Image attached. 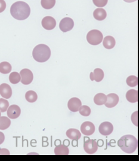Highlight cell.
I'll use <instances>...</instances> for the list:
<instances>
[{
	"label": "cell",
	"instance_id": "cell-1",
	"mask_svg": "<svg viewBox=\"0 0 139 161\" xmlns=\"http://www.w3.org/2000/svg\"><path fill=\"white\" fill-rule=\"evenodd\" d=\"M10 13L14 19L19 20H25L30 15V7L24 1L16 2L11 6Z\"/></svg>",
	"mask_w": 139,
	"mask_h": 161
},
{
	"label": "cell",
	"instance_id": "cell-2",
	"mask_svg": "<svg viewBox=\"0 0 139 161\" xmlns=\"http://www.w3.org/2000/svg\"><path fill=\"white\" fill-rule=\"evenodd\" d=\"M137 139L131 135H126L122 136L118 142L120 149L126 153H133L137 148Z\"/></svg>",
	"mask_w": 139,
	"mask_h": 161
},
{
	"label": "cell",
	"instance_id": "cell-3",
	"mask_svg": "<svg viewBox=\"0 0 139 161\" xmlns=\"http://www.w3.org/2000/svg\"><path fill=\"white\" fill-rule=\"evenodd\" d=\"M32 56L37 62H46L50 58L51 50L48 46L40 44L35 46L33 50Z\"/></svg>",
	"mask_w": 139,
	"mask_h": 161
},
{
	"label": "cell",
	"instance_id": "cell-4",
	"mask_svg": "<svg viewBox=\"0 0 139 161\" xmlns=\"http://www.w3.org/2000/svg\"><path fill=\"white\" fill-rule=\"evenodd\" d=\"M103 36L102 33L97 30L89 31L87 35V42L93 46H96L102 42Z\"/></svg>",
	"mask_w": 139,
	"mask_h": 161
},
{
	"label": "cell",
	"instance_id": "cell-5",
	"mask_svg": "<svg viewBox=\"0 0 139 161\" xmlns=\"http://www.w3.org/2000/svg\"><path fill=\"white\" fill-rule=\"evenodd\" d=\"M20 75L21 77V82L24 85H28L31 83L34 79V75L30 69L24 68L20 71Z\"/></svg>",
	"mask_w": 139,
	"mask_h": 161
},
{
	"label": "cell",
	"instance_id": "cell-6",
	"mask_svg": "<svg viewBox=\"0 0 139 161\" xmlns=\"http://www.w3.org/2000/svg\"><path fill=\"white\" fill-rule=\"evenodd\" d=\"M84 149L87 153L94 154L97 152L98 144L95 140L88 139L84 142Z\"/></svg>",
	"mask_w": 139,
	"mask_h": 161
},
{
	"label": "cell",
	"instance_id": "cell-7",
	"mask_svg": "<svg viewBox=\"0 0 139 161\" xmlns=\"http://www.w3.org/2000/svg\"><path fill=\"white\" fill-rule=\"evenodd\" d=\"M74 26L73 20L70 18H65L61 20L59 24V28L61 30L64 32H67V31H71L72 30Z\"/></svg>",
	"mask_w": 139,
	"mask_h": 161
},
{
	"label": "cell",
	"instance_id": "cell-8",
	"mask_svg": "<svg viewBox=\"0 0 139 161\" xmlns=\"http://www.w3.org/2000/svg\"><path fill=\"white\" fill-rule=\"evenodd\" d=\"M81 131L85 136H91L94 134L95 131V126L91 122H85L81 125Z\"/></svg>",
	"mask_w": 139,
	"mask_h": 161
},
{
	"label": "cell",
	"instance_id": "cell-9",
	"mask_svg": "<svg viewBox=\"0 0 139 161\" xmlns=\"http://www.w3.org/2000/svg\"><path fill=\"white\" fill-rule=\"evenodd\" d=\"M114 130L113 125L109 122H104L100 125L99 130V132L104 136H109Z\"/></svg>",
	"mask_w": 139,
	"mask_h": 161
},
{
	"label": "cell",
	"instance_id": "cell-10",
	"mask_svg": "<svg viewBox=\"0 0 139 161\" xmlns=\"http://www.w3.org/2000/svg\"><path fill=\"white\" fill-rule=\"evenodd\" d=\"M42 27L47 30H53L56 25V21L51 16H46L44 18L41 22Z\"/></svg>",
	"mask_w": 139,
	"mask_h": 161
},
{
	"label": "cell",
	"instance_id": "cell-11",
	"mask_svg": "<svg viewBox=\"0 0 139 161\" xmlns=\"http://www.w3.org/2000/svg\"><path fill=\"white\" fill-rule=\"evenodd\" d=\"M82 105V103L81 100L77 98L73 97L69 99L67 103L68 108L72 112H78L80 107Z\"/></svg>",
	"mask_w": 139,
	"mask_h": 161
},
{
	"label": "cell",
	"instance_id": "cell-12",
	"mask_svg": "<svg viewBox=\"0 0 139 161\" xmlns=\"http://www.w3.org/2000/svg\"><path fill=\"white\" fill-rule=\"evenodd\" d=\"M107 96V101L104 105L108 108L114 107L119 102V97L116 93H109Z\"/></svg>",
	"mask_w": 139,
	"mask_h": 161
},
{
	"label": "cell",
	"instance_id": "cell-13",
	"mask_svg": "<svg viewBox=\"0 0 139 161\" xmlns=\"http://www.w3.org/2000/svg\"><path fill=\"white\" fill-rule=\"evenodd\" d=\"M21 110L18 105H12L10 106L7 110L8 117L12 119L19 118L20 115Z\"/></svg>",
	"mask_w": 139,
	"mask_h": 161
},
{
	"label": "cell",
	"instance_id": "cell-14",
	"mask_svg": "<svg viewBox=\"0 0 139 161\" xmlns=\"http://www.w3.org/2000/svg\"><path fill=\"white\" fill-rule=\"evenodd\" d=\"M0 95L6 99H9L12 95V90L10 85L3 83L0 85Z\"/></svg>",
	"mask_w": 139,
	"mask_h": 161
},
{
	"label": "cell",
	"instance_id": "cell-15",
	"mask_svg": "<svg viewBox=\"0 0 139 161\" xmlns=\"http://www.w3.org/2000/svg\"><path fill=\"white\" fill-rule=\"evenodd\" d=\"M90 77L91 81L94 80L96 82H100L104 78V72L100 68H96L93 73H91Z\"/></svg>",
	"mask_w": 139,
	"mask_h": 161
},
{
	"label": "cell",
	"instance_id": "cell-16",
	"mask_svg": "<svg viewBox=\"0 0 139 161\" xmlns=\"http://www.w3.org/2000/svg\"><path fill=\"white\" fill-rule=\"evenodd\" d=\"M67 136L71 140H73V141H78L79 139L81 136V132L77 129H69L67 130Z\"/></svg>",
	"mask_w": 139,
	"mask_h": 161
},
{
	"label": "cell",
	"instance_id": "cell-17",
	"mask_svg": "<svg viewBox=\"0 0 139 161\" xmlns=\"http://www.w3.org/2000/svg\"><path fill=\"white\" fill-rule=\"evenodd\" d=\"M126 99L131 103H137L138 101V92L137 90L131 89L126 93Z\"/></svg>",
	"mask_w": 139,
	"mask_h": 161
},
{
	"label": "cell",
	"instance_id": "cell-18",
	"mask_svg": "<svg viewBox=\"0 0 139 161\" xmlns=\"http://www.w3.org/2000/svg\"><path fill=\"white\" fill-rule=\"evenodd\" d=\"M116 42L115 38L112 36H106L103 39V46L107 49H111L115 47Z\"/></svg>",
	"mask_w": 139,
	"mask_h": 161
},
{
	"label": "cell",
	"instance_id": "cell-19",
	"mask_svg": "<svg viewBox=\"0 0 139 161\" xmlns=\"http://www.w3.org/2000/svg\"><path fill=\"white\" fill-rule=\"evenodd\" d=\"M107 16L106 12L104 9L102 8H99L96 9L93 13V16L97 20H103L106 19Z\"/></svg>",
	"mask_w": 139,
	"mask_h": 161
},
{
	"label": "cell",
	"instance_id": "cell-20",
	"mask_svg": "<svg viewBox=\"0 0 139 161\" xmlns=\"http://www.w3.org/2000/svg\"><path fill=\"white\" fill-rule=\"evenodd\" d=\"M106 101L107 96L104 93H97L94 98V102L97 105H102L104 104Z\"/></svg>",
	"mask_w": 139,
	"mask_h": 161
},
{
	"label": "cell",
	"instance_id": "cell-21",
	"mask_svg": "<svg viewBox=\"0 0 139 161\" xmlns=\"http://www.w3.org/2000/svg\"><path fill=\"white\" fill-rule=\"evenodd\" d=\"M55 155H69V150L67 146L61 144L57 146L55 149Z\"/></svg>",
	"mask_w": 139,
	"mask_h": 161
},
{
	"label": "cell",
	"instance_id": "cell-22",
	"mask_svg": "<svg viewBox=\"0 0 139 161\" xmlns=\"http://www.w3.org/2000/svg\"><path fill=\"white\" fill-rule=\"evenodd\" d=\"M11 125L10 120L6 116H0V130H5Z\"/></svg>",
	"mask_w": 139,
	"mask_h": 161
},
{
	"label": "cell",
	"instance_id": "cell-23",
	"mask_svg": "<svg viewBox=\"0 0 139 161\" xmlns=\"http://www.w3.org/2000/svg\"><path fill=\"white\" fill-rule=\"evenodd\" d=\"M12 65L10 63L3 62L0 63V73L2 74H8L12 71Z\"/></svg>",
	"mask_w": 139,
	"mask_h": 161
},
{
	"label": "cell",
	"instance_id": "cell-24",
	"mask_svg": "<svg viewBox=\"0 0 139 161\" xmlns=\"http://www.w3.org/2000/svg\"><path fill=\"white\" fill-rule=\"evenodd\" d=\"M25 98L29 103H34L37 100L38 95L35 92L29 91L25 94Z\"/></svg>",
	"mask_w": 139,
	"mask_h": 161
},
{
	"label": "cell",
	"instance_id": "cell-25",
	"mask_svg": "<svg viewBox=\"0 0 139 161\" xmlns=\"http://www.w3.org/2000/svg\"><path fill=\"white\" fill-rule=\"evenodd\" d=\"M41 4L44 8L49 10L55 6L56 0H41Z\"/></svg>",
	"mask_w": 139,
	"mask_h": 161
},
{
	"label": "cell",
	"instance_id": "cell-26",
	"mask_svg": "<svg viewBox=\"0 0 139 161\" xmlns=\"http://www.w3.org/2000/svg\"><path fill=\"white\" fill-rule=\"evenodd\" d=\"M126 82H127V85L129 86H136L138 85L137 77L135 75H130L128 77H127Z\"/></svg>",
	"mask_w": 139,
	"mask_h": 161
},
{
	"label": "cell",
	"instance_id": "cell-27",
	"mask_svg": "<svg viewBox=\"0 0 139 161\" xmlns=\"http://www.w3.org/2000/svg\"><path fill=\"white\" fill-rule=\"evenodd\" d=\"M21 80L20 75L17 72H13L9 76V80L12 84H17Z\"/></svg>",
	"mask_w": 139,
	"mask_h": 161
},
{
	"label": "cell",
	"instance_id": "cell-28",
	"mask_svg": "<svg viewBox=\"0 0 139 161\" xmlns=\"http://www.w3.org/2000/svg\"><path fill=\"white\" fill-rule=\"evenodd\" d=\"M78 111L81 115H82L83 116H85V117L90 116V114H91L90 108L87 105H83V106L81 105Z\"/></svg>",
	"mask_w": 139,
	"mask_h": 161
},
{
	"label": "cell",
	"instance_id": "cell-29",
	"mask_svg": "<svg viewBox=\"0 0 139 161\" xmlns=\"http://www.w3.org/2000/svg\"><path fill=\"white\" fill-rule=\"evenodd\" d=\"M9 106V103L6 99L0 98V112H6Z\"/></svg>",
	"mask_w": 139,
	"mask_h": 161
},
{
	"label": "cell",
	"instance_id": "cell-30",
	"mask_svg": "<svg viewBox=\"0 0 139 161\" xmlns=\"http://www.w3.org/2000/svg\"><path fill=\"white\" fill-rule=\"evenodd\" d=\"M108 0H93L94 4L98 7H103L108 3Z\"/></svg>",
	"mask_w": 139,
	"mask_h": 161
},
{
	"label": "cell",
	"instance_id": "cell-31",
	"mask_svg": "<svg viewBox=\"0 0 139 161\" xmlns=\"http://www.w3.org/2000/svg\"><path fill=\"white\" fill-rule=\"evenodd\" d=\"M137 114H138V112L136 111L133 113V114L131 115V121L136 126H137Z\"/></svg>",
	"mask_w": 139,
	"mask_h": 161
},
{
	"label": "cell",
	"instance_id": "cell-32",
	"mask_svg": "<svg viewBox=\"0 0 139 161\" xmlns=\"http://www.w3.org/2000/svg\"><path fill=\"white\" fill-rule=\"evenodd\" d=\"M6 8V3L4 0H0V13L3 12Z\"/></svg>",
	"mask_w": 139,
	"mask_h": 161
},
{
	"label": "cell",
	"instance_id": "cell-33",
	"mask_svg": "<svg viewBox=\"0 0 139 161\" xmlns=\"http://www.w3.org/2000/svg\"><path fill=\"white\" fill-rule=\"evenodd\" d=\"M0 155H10V152L6 149H0Z\"/></svg>",
	"mask_w": 139,
	"mask_h": 161
},
{
	"label": "cell",
	"instance_id": "cell-34",
	"mask_svg": "<svg viewBox=\"0 0 139 161\" xmlns=\"http://www.w3.org/2000/svg\"><path fill=\"white\" fill-rule=\"evenodd\" d=\"M5 140V136L4 134L1 132H0V144H1L3 142H4Z\"/></svg>",
	"mask_w": 139,
	"mask_h": 161
},
{
	"label": "cell",
	"instance_id": "cell-35",
	"mask_svg": "<svg viewBox=\"0 0 139 161\" xmlns=\"http://www.w3.org/2000/svg\"><path fill=\"white\" fill-rule=\"evenodd\" d=\"M125 2L126 3H133V2H135L137 0H124Z\"/></svg>",
	"mask_w": 139,
	"mask_h": 161
},
{
	"label": "cell",
	"instance_id": "cell-36",
	"mask_svg": "<svg viewBox=\"0 0 139 161\" xmlns=\"http://www.w3.org/2000/svg\"><path fill=\"white\" fill-rule=\"evenodd\" d=\"M0 116H1V112H0Z\"/></svg>",
	"mask_w": 139,
	"mask_h": 161
}]
</instances>
